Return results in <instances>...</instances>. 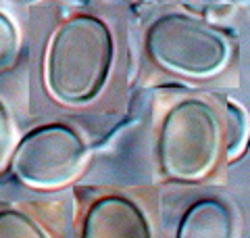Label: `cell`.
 I'll return each mask as SVG.
<instances>
[{
  "instance_id": "6da1fadb",
  "label": "cell",
  "mask_w": 250,
  "mask_h": 238,
  "mask_svg": "<svg viewBox=\"0 0 250 238\" xmlns=\"http://www.w3.org/2000/svg\"><path fill=\"white\" fill-rule=\"evenodd\" d=\"M115 61V40L94 15H75L50 36L44 57V84L67 107L90 105L103 94Z\"/></svg>"
},
{
  "instance_id": "7a4b0ae2",
  "label": "cell",
  "mask_w": 250,
  "mask_h": 238,
  "mask_svg": "<svg viewBox=\"0 0 250 238\" xmlns=\"http://www.w3.org/2000/svg\"><path fill=\"white\" fill-rule=\"evenodd\" d=\"M223 130L217 111L200 98L173 105L163 119L156 159L163 176L175 182L205 180L221 155Z\"/></svg>"
},
{
  "instance_id": "3957f363",
  "label": "cell",
  "mask_w": 250,
  "mask_h": 238,
  "mask_svg": "<svg viewBox=\"0 0 250 238\" xmlns=\"http://www.w3.org/2000/svg\"><path fill=\"white\" fill-rule=\"evenodd\" d=\"M146 52L167 73L207 79L225 69L231 44L225 31L207 19L167 13L148 27Z\"/></svg>"
},
{
  "instance_id": "277c9868",
  "label": "cell",
  "mask_w": 250,
  "mask_h": 238,
  "mask_svg": "<svg viewBox=\"0 0 250 238\" xmlns=\"http://www.w3.org/2000/svg\"><path fill=\"white\" fill-rule=\"evenodd\" d=\"M88 163V144L65 123H46L27 132L11 157V171L34 190H57L80 176Z\"/></svg>"
},
{
  "instance_id": "5b68a950",
  "label": "cell",
  "mask_w": 250,
  "mask_h": 238,
  "mask_svg": "<svg viewBox=\"0 0 250 238\" xmlns=\"http://www.w3.org/2000/svg\"><path fill=\"white\" fill-rule=\"evenodd\" d=\"M82 238H154L146 213L127 196L106 194L92 203Z\"/></svg>"
},
{
  "instance_id": "8992f818",
  "label": "cell",
  "mask_w": 250,
  "mask_h": 238,
  "mask_svg": "<svg viewBox=\"0 0 250 238\" xmlns=\"http://www.w3.org/2000/svg\"><path fill=\"white\" fill-rule=\"evenodd\" d=\"M175 238H236V219L223 201L207 196L188 207Z\"/></svg>"
},
{
  "instance_id": "52a82bcc",
  "label": "cell",
  "mask_w": 250,
  "mask_h": 238,
  "mask_svg": "<svg viewBox=\"0 0 250 238\" xmlns=\"http://www.w3.org/2000/svg\"><path fill=\"white\" fill-rule=\"evenodd\" d=\"M0 238H50L34 217L17 209L0 211Z\"/></svg>"
},
{
  "instance_id": "ba28073f",
  "label": "cell",
  "mask_w": 250,
  "mask_h": 238,
  "mask_svg": "<svg viewBox=\"0 0 250 238\" xmlns=\"http://www.w3.org/2000/svg\"><path fill=\"white\" fill-rule=\"evenodd\" d=\"M19 48L21 36L17 25L4 13H0V73L13 67V63L19 57Z\"/></svg>"
},
{
  "instance_id": "9c48e42d",
  "label": "cell",
  "mask_w": 250,
  "mask_h": 238,
  "mask_svg": "<svg viewBox=\"0 0 250 238\" xmlns=\"http://www.w3.org/2000/svg\"><path fill=\"white\" fill-rule=\"evenodd\" d=\"M17 146V128L6 102L0 98V169L9 161Z\"/></svg>"
}]
</instances>
